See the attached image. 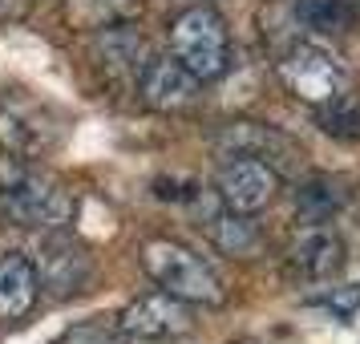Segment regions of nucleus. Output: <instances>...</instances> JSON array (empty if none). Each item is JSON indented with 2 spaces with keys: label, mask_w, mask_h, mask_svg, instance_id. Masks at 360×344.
Instances as JSON below:
<instances>
[{
  "label": "nucleus",
  "mask_w": 360,
  "mask_h": 344,
  "mask_svg": "<svg viewBox=\"0 0 360 344\" xmlns=\"http://www.w3.org/2000/svg\"><path fill=\"white\" fill-rule=\"evenodd\" d=\"M170 57L195 73L198 82L223 77L231 65V33L227 20L211 4H191L170 20Z\"/></svg>",
  "instance_id": "nucleus-1"
},
{
  "label": "nucleus",
  "mask_w": 360,
  "mask_h": 344,
  "mask_svg": "<svg viewBox=\"0 0 360 344\" xmlns=\"http://www.w3.org/2000/svg\"><path fill=\"white\" fill-rule=\"evenodd\" d=\"M69 215H73V203L49 174L25 170V166H13L8 174H0V219L4 223L29 231H53Z\"/></svg>",
  "instance_id": "nucleus-2"
},
{
  "label": "nucleus",
  "mask_w": 360,
  "mask_h": 344,
  "mask_svg": "<svg viewBox=\"0 0 360 344\" xmlns=\"http://www.w3.org/2000/svg\"><path fill=\"white\" fill-rule=\"evenodd\" d=\"M142 267L162 292L179 295L186 304H207V308L223 304V284L211 272V263L174 239H150L142 247Z\"/></svg>",
  "instance_id": "nucleus-3"
},
{
  "label": "nucleus",
  "mask_w": 360,
  "mask_h": 344,
  "mask_svg": "<svg viewBox=\"0 0 360 344\" xmlns=\"http://www.w3.org/2000/svg\"><path fill=\"white\" fill-rule=\"evenodd\" d=\"M279 82L292 98L308 101V106H336L344 98V85H348V73H344L340 57L324 45H311V41H300L279 57Z\"/></svg>",
  "instance_id": "nucleus-4"
},
{
  "label": "nucleus",
  "mask_w": 360,
  "mask_h": 344,
  "mask_svg": "<svg viewBox=\"0 0 360 344\" xmlns=\"http://www.w3.org/2000/svg\"><path fill=\"white\" fill-rule=\"evenodd\" d=\"M195 328V316H191V304L179 300L170 292H150L130 300L122 316H117V332L122 336H142V340H154V336H182Z\"/></svg>",
  "instance_id": "nucleus-5"
},
{
  "label": "nucleus",
  "mask_w": 360,
  "mask_h": 344,
  "mask_svg": "<svg viewBox=\"0 0 360 344\" xmlns=\"http://www.w3.org/2000/svg\"><path fill=\"white\" fill-rule=\"evenodd\" d=\"M214 191H219V198H223V207H227V211L255 215V211H263V207L276 198L279 179H276V170H271L267 163L239 154V158H231V163L219 170Z\"/></svg>",
  "instance_id": "nucleus-6"
},
{
  "label": "nucleus",
  "mask_w": 360,
  "mask_h": 344,
  "mask_svg": "<svg viewBox=\"0 0 360 344\" xmlns=\"http://www.w3.org/2000/svg\"><path fill=\"white\" fill-rule=\"evenodd\" d=\"M292 276H300L304 284H328L344 267V239L324 223H311L300 239L292 243L288 255Z\"/></svg>",
  "instance_id": "nucleus-7"
},
{
  "label": "nucleus",
  "mask_w": 360,
  "mask_h": 344,
  "mask_svg": "<svg viewBox=\"0 0 360 344\" xmlns=\"http://www.w3.org/2000/svg\"><path fill=\"white\" fill-rule=\"evenodd\" d=\"M198 77L179 57H150L142 65V101L150 110H182L198 98Z\"/></svg>",
  "instance_id": "nucleus-8"
},
{
  "label": "nucleus",
  "mask_w": 360,
  "mask_h": 344,
  "mask_svg": "<svg viewBox=\"0 0 360 344\" xmlns=\"http://www.w3.org/2000/svg\"><path fill=\"white\" fill-rule=\"evenodd\" d=\"M33 267H37V284L49 288L53 295L77 292L85 279H89V255H85V247H77L65 235H53Z\"/></svg>",
  "instance_id": "nucleus-9"
},
{
  "label": "nucleus",
  "mask_w": 360,
  "mask_h": 344,
  "mask_svg": "<svg viewBox=\"0 0 360 344\" xmlns=\"http://www.w3.org/2000/svg\"><path fill=\"white\" fill-rule=\"evenodd\" d=\"M41 295L37 267L25 255H0V324H13L29 316Z\"/></svg>",
  "instance_id": "nucleus-10"
},
{
  "label": "nucleus",
  "mask_w": 360,
  "mask_h": 344,
  "mask_svg": "<svg viewBox=\"0 0 360 344\" xmlns=\"http://www.w3.org/2000/svg\"><path fill=\"white\" fill-rule=\"evenodd\" d=\"M53 142V126H45V114L37 106L4 101L0 106V146L13 154H37Z\"/></svg>",
  "instance_id": "nucleus-11"
},
{
  "label": "nucleus",
  "mask_w": 360,
  "mask_h": 344,
  "mask_svg": "<svg viewBox=\"0 0 360 344\" xmlns=\"http://www.w3.org/2000/svg\"><path fill=\"white\" fill-rule=\"evenodd\" d=\"M295 207H300L304 219H311V223H328V219L344 207V191L332 179H311V182H304V191L295 195Z\"/></svg>",
  "instance_id": "nucleus-12"
},
{
  "label": "nucleus",
  "mask_w": 360,
  "mask_h": 344,
  "mask_svg": "<svg viewBox=\"0 0 360 344\" xmlns=\"http://www.w3.org/2000/svg\"><path fill=\"white\" fill-rule=\"evenodd\" d=\"M134 4L138 0H65V13L82 29H101V25H114V20L130 17Z\"/></svg>",
  "instance_id": "nucleus-13"
},
{
  "label": "nucleus",
  "mask_w": 360,
  "mask_h": 344,
  "mask_svg": "<svg viewBox=\"0 0 360 344\" xmlns=\"http://www.w3.org/2000/svg\"><path fill=\"white\" fill-rule=\"evenodd\" d=\"M348 17L352 13L344 0H295V20L311 33H340Z\"/></svg>",
  "instance_id": "nucleus-14"
},
{
  "label": "nucleus",
  "mask_w": 360,
  "mask_h": 344,
  "mask_svg": "<svg viewBox=\"0 0 360 344\" xmlns=\"http://www.w3.org/2000/svg\"><path fill=\"white\" fill-rule=\"evenodd\" d=\"M214 243L223 247V251H231V255H251L255 243H259V231L251 223V215L227 211L214 219Z\"/></svg>",
  "instance_id": "nucleus-15"
},
{
  "label": "nucleus",
  "mask_w": 360,
  "mask_h": 344,
  "mask_svg": "<svg viewBox=\"0 0 360 344\" xmlns=\"http://www.w3.org/2000/svg\"><path fill=\"white\" fill-rule=\"evenodd\" d=\"M311 304H316V308H324V312H332L336 320H348V316H356V308H360V284L328 288V292L311 295Z\"/></svg>",
  "instance_id": "nucleus-16"
},
{
  "label": "nucleus",
  "mask_w": 360,
  "mask_h": 344,
  "mask_svg": "<svg viewBox=\"0 0 360 344\" xmlns=\"http://www.w3.org/2000/svg\"><path fill=\"white\" fill-rule=\"evenodd\" d=\"M29 13V0H0V20H20Z\"/></svg>",
  "instance_id": "nucleus-17"
}]
</instances>
